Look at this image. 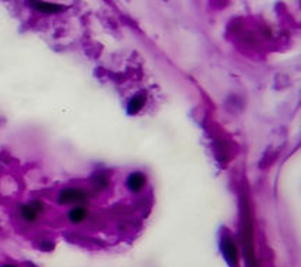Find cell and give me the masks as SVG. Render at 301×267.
I'll return each instance as SVG.
<instances>
[{"label":"cell","instance_id":"cell-6","mask_svg":"<svg viewBox=\"0 0 301 267\" xmlns=\"http://www.w3.org/2000/svg\"><path fill=\"white\" fill-rule=\"evenodd\" d=\"M18 216H20V219H22L24 223H27V224H36V223L38 222L40 216H42V214L36 210L34 206L32 205L30 202L22 204V205L18 206Z\"/></svg>","mask_w":301,"mask_h":267},{"label":"cell","instance_id":"cell-12","mask_svg":"<svg viewBox=\"0 0 301 267\" xmlns=\"http://www.w3.org/2000/svg\"><path fill=\"white\" fill-rule=\"evenodd\" d=\"M26 267H38V266H36V264H33V263H27Z\"/></svg>","mask_w":301,"mask_h":267},{"label":"cell","instance_id":"cell-9","mask_svg":"<svg viewBox=\"0 0 301 267\" xmlns=\"http://www.w3.org/2000/svg\"><path fill=\"white\" fill-rule=\"evenodd\" d=\"M30 204L34 206L36 210L42 214V216L47 212V206H46V204L42 200V199H33V200H30Z\"/></svg>","mask_w":301,"mask_h":267},{"label":"cell","instance_id":"cell-1","mask_svg":"<svg viewBox=\"0 0 301 267\" xmlns=\"http://www.w3.org/2000/svg\"><path fill=\"white\" fill-rule=\"evenodd\" d=\"M90 200V192L77 186L62 188L56 195V204L58 206H87Z\"/></svg>","mask_w":301,"mask_h":267},{"label":"cell","instance_id":"cell-8","mask_svg":"<svg viewBox=\"0 0 301 267\" xmlns=\"http://www.w3.org/2000/svg\"><path fill=\"white\" fill-rule=\"evenodd\" d=\"M91 186L94 188L97 192H102L110 188V179L104 174H94L91 176Z\"/></svg>","mask_w":301,"mask_h":267},{"label":"cell","instance_id":"cell-10","mask_svg":"<svg viewBox=\"0 0 301 267\" xmlns=\"http://www.w3.org/2000/svg\"><path fill=\"white\" fill-rule=\"evenodd\" d=\"M38 249L43 250V252H53L54 242L53 240H47V239H43V240H40Z\"/></svg>","mask_w":301,"mask_h":267},{"label":"cell","instance_id":"cell-2","mask_svg":"<svg viewBox=\"0 0 301 267\" xmlns=\"http://www.w3.org/2000/svg\"><path fill=\"white\" fill-rule=\"evenodd\" d=\"M220 250L224 260L230 267H239V249L230 233H223L220 238Z\"/></svg>","mask_w":301,"mask_h":267},{"label":"cell","instance_id":"cell-7","mask_svg":"<svg viewBox=\"0 0 301 267\" xmlns=\"http://www.w3.org/2000/svg\"><path fill=\"white\" fill-rule=\"evenodd\" d=\"M145 102H146V94H145V92H138L136 96H134V97L128 101V106H126L128 114H130V116L138 114L142 108L145 107Z\"/></svg>","mask_w":301,"mask_h":267},{"label":"cell","instance_id":"cell-11","mask_svg":"<svg viewBox=\"0 0 301 267\" xmlns=\"http://www.w3.org/2000/svg\"><path fill=\"white\" fill-rule=\"evenodd\" d=\"M0 267H18V266H14V264H10V263H8V264H3V266H0Z\"/></svg>","mask_w":301,"mask_h":267},{"label":"cell","instance_id":"cell-5","mask_svg":"<svg viewBox=\"0 0 301 267\" xmlns=\"http://www.w3.org/2000/svg\"><path fill=\"white\" fill-rule=\"evenodd\" d=\"M88 206H72L67 212V220L70 224L78 226L88 219Z\"/></svg>","mask_w":301,"mask_h":267},{"label":"cell","instance_id":"cell-3","mask_svg":"<svg viewBox=\"0 0 301 267\" xmlns=\"http://www.w3.org/2000/svg\"><path fill=\"white\" fill-rule=\"evenodd\" d=\"M27 6L30 9L38 13V14H46V16H57L64 13L67 8L62 6L60 3H53V2H43V0H32L27 2Z\"/></svg>","mask_w":301,"mask_h":267},{"label":"cell","instance_id":"cell-4","mask_svg":"<svg viewBox=\"0 0 301 267\" xmlns=\"http://www.w3.org/2000/svg\"><path fill=\"white\" fill-rule=\"evenodd\" d=\"M125 186L131 194H141L146 186V175L141 170L131 172L125 179Z\"/></svg>","mask_w":301,"mask_h":267}]
</instances>
